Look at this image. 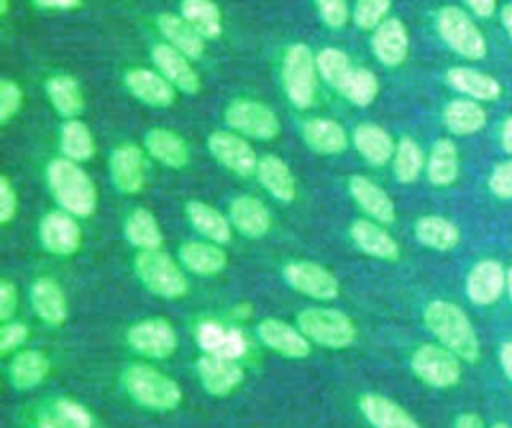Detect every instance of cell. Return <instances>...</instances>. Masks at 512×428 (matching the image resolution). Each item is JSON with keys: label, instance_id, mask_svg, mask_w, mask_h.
I'll list each match as a JSON object with an SVG mask.
<instances>
[{"label": "cell", "instance_id": "obj_1", "mask_svg": "<svg viewBox=\"0 0 512 428\" xmlns=\"http://www.w3.org/2000/svg\"><path fill=\"white\" fill-rule=\"evenodd\" d=\"M46 186L58 208L76 218H88L96 212L98 190L82 164L64 156L52 158L46 166Z\"/></svg>", "mask_w": 512, "mask_h": 428}, {"label": "cell", "instance_id": "obj_2", "mask_svg": "<svg viewBox=\"0 0 512 428\" xmlns=\"http://www.w3.org/2000/svg\"><path fill=\"white\" fill-rule=\"evenodd\" d=\"M424 324L438 344L452 350L464 362H478L480 342L468 314L454 302L432 300L422 312Z\"/></svg>", "mask_w": 512, "mask_h": 428}, {"label": "cell", "instance_id": "obj_3", "mask_svg": "<svg viewBox=\"0 0 512 428\" xmlns=\"http://www.w3.org/2000/svg\"><path fill=\"white\" fill-rule=\"evenodd\" d=\"M124 392L142 408L152 412H172L182 402L180 384L148 362H132L120 376Z\"/></svg>", "mask_w": 512, "mask_h": 428}, {"label": "cell", "instance_id": "obj_4", "mask_svg": "<svg viewBox=\"0 0 512 428\" xmlns=\"http://www.w3.org/2000/svg\"><path fill=\"white\" fill-rule=\"evenodd\" d=\"M134 274L150 294L162 300H180L190 290L186 270L162 248L138 252L134 256Z\"/></svg>", "mask_w": 512, "mask_h": 428}, {"label": "cell", "instance_id": "obj_5", "mask_svg": "<svg viewBox=\"0 0 512 428\" xmlns=\"http://www.w3.org/2000/svg\"><path fill=\"white\" fill-rule=\"evenodd\" d=\"M316 54L302 42L290 44L280 62V84L288 102L298 110H308L318 94Z\"/></svg>", "mask_w": 512, "mask_h": 428}, {"label": "cell", "instance_id": "obj_6", "mask_svg": "<svg viewBox=\"0 0 512 428\" xmlns=\"http://www.w3.org/2000/svg\"><path fill=\"white\" fill-rule=\"evenodd\" d=\"M296 326L312 344L328 350H346L358 338L354 320L346 312L328 306H308L300 310L296 314Z\"/></svg>", "mask_w": 512, "mask_h": 428}, {"label": "cell", "instance_id": "obj_7", "mask_svg": "<svg viewBox=\"0 0 512 428\" xmlns=\"http://www.w3.org/2000/svg\"><path fill=\"white\" fill-rule=\"evenodd\" d=\"M224 122L240 136L258 142L274 140L282 128L278 114L266 102L244 96L234 98L226 104Z\"/></svg>", "mask_w": 512, "mask_h": 428}, {"label": "cell", "instance_id": "obj_8", "mask_svg": "<svg viewBox=\"0 0 512 428\" xmlns=\"http://www.w3.org/2000/svg\"><path fill=\"white\" fill-rule=\"evenodd\" d=\"M436 30L444 44L466 60L486 56V40L474 20L458 6H442L436 14Z\"/></svg>", "mask_w": 512, "mask_h": 428}, {"label": "cell", "instance_id": "obj_9", "mask_svg": "<svg viewBox=\"0 0 512 428\" xmlns=\"http://www.w3.org/2000/svg\"><path fill=\"white\" fill-rule=\"evenodd\" d=\"M412 374L432 388H452L460 382V358L442 344H420L410 356Z\"/></svg>", "mask_w": 512, "mask_h": 428}, {"label": "cell", "instance_id": "obj_10", "mask_svg": "<svg viewBox=\"0 0 512 428\" xmlns=\"http://www.w3.org/2000/svg\"><path fill=\"white\" fill-rule=\"evenodd\" d=\"M126 344L148 360H166L178 350V334L170 320L152 316L134 322L126 330Z\"/></svg>", "mask_w": 512, "mask_h": 428}, {"label": "cell", "instance_id": "obj_11", "mask_svg": "<svg viewBox=\"0 0 512 428\" xmlns=\"http://www.w3.org/2000/svg\"><path fill=\"white\" fill-rule=\"evenodd\" d=\"M206 148L210 156L234 176L250 178L256 174V166L260 158L256 156V150L250 144V140L240 136L238 132L230 128L214 130L206 138Z\"/></svg>", "mask_w": 512, "mask_h": 428}, {"label": "cell", "instance_id": "obj_12", "mask_svg": "<svg viewBox=\"0 0 512 428\" xmlns=\"http://www.w3.org/2000/svg\"><path fill=\"white\" fill-rule=\"evenodd\" d=\"M284 282L298 294L316 302H330L340 294L338 278L312 260H290L282 268Z\"/></svg>", "mask_w": 512, "mask_h": 428}, {"label": "cell", "instance_id": "obj_13", "mask_svg": "<svg viewBox=\"0 0 512 428\" xmlns=\"http://www.w3.org/2000/svg\"><path fill=\"white\" fill-rule=\"evenodd\" d=\"M112 186L124 196H136L146 186V150L134 142L118 144L108 156Z\"/></svg>", "mask_w": 512, "mask_h": 428}, {"label": "cell", "instance_id": "obj_14", "mask_svg": "<svg viewBox=\"0 0 512 428\" xmlns=\"http://www.w3.org/2000/svg\"><path fill=\"white\" fill-rule=\"evenodd\" d=\"M38 240L42 248L56 258L74 256L82 246L78 218L62 208L46 212L38 222Z\"/></svg>", "mask_w": 512, "mask_h": 428}, {"label": "cell", "instance_id": "obj_15", "mask_svg": "<svg viewBox=\"0 0 512 428\" xmlns=\"http://www.w3.org/2000/svg\"><path fill=\"white\" fill-rule=\"evenodd\" d=\"M256 336L274 354L290 360L308 358L312 352V342L294 324L280 318H262L256 324Z\"/></svg>", "mask_w": 512, "mask_h": 428}, {"label": "cell", "instance_id": "obj_16", "mask_svg": "<svg viewBox=\"0 0 512 428\" xmlns=\"http://www.w3.org/2000/svg\"><path fill=\"white\" fill-rule=\"evenodd\" d=\"M150 60L154 64V68L182 94L194 96L200 92L202 88V80L196 72V68L192 66L194 60H190L188 56H184L182 52H178L176 48H172L166 42H158L152 46L150 50Z\"/></svg>", "mask_w": 512, "mask_h": 428}, {"label": "cell", "instance_id": "obj_17", "mask_svg": "<svg viewBox=\"0 0 512 428\" xmlns=\"http://www.w3.org/2000/svg\"><path fill=\"white\" fill-rule=\"evenodd\" d=\"M196 374L204 392L214 398L230 396L244 382L240 360L214 354H202L196 360Z\"/></svg>", "mask_w": 512, "mask_h": 428}, {"label": "cell", "instance_id": "obj_18", "mask_svg": "<svg viewBox=\"0 0 512 428\" xmlns=\"http://www.w3.org/2000/svg\"><path fill=\"white\" fill-rule=\"evenodd\" d=\"M124 86L132 98L150 108H168L176 100V88L156 70L134 66L124 74Z\"/></svg>", "mask_w": 512, "mask_h": 428}, {"label": "cell", "instance_id": "obj_19", "mask_svg": "<svg viewBox=\"0 0 512 428\" xmlns=\"http://www.w3.org/2000/svg\"><path fill=\"white\" fill-rule=\"evenodd\" d=\"M348 194L354 204L366 214V218L376 220L384 226L394 224L396 204L390 194L372 178L364 174H354L348 178Z\"/></svg>", "mask_w": 512, "mask_h": 428}, {"label": "cell", "instance_id": "obj_20", "mask_svg": "<svg viewBox=\"0 0 512 428\" xmlns=\"http://www.w3.org/2000/svg\"><path fill=\"white\" fill-rule=\"evenodd\" d=\"M196 344L202 354H214L224 358L242 360L248 352V340L242 330L224 326L218 320H202L196 326Z\"/></svg>", "mask_w": 512, "mask_h": 428}, {"label": "cell", "instance_id": "obj_21", "mask_svg": "<svg viewBox=\"0 0 512 428\" xmlns=\"http://www.w3.org/2000/svg\"><path fill=\"white\" fill-rule=\"evenodd\" d=\"M228 218L234 232L248 240H260L272 228V214L268 206L252 194L232 198L228 204Z\"/></svg>", "mask_w": 512, "mask_h": 428}, {"label": "cell", "instance_id": "obj_22", "mask_svg": "<svg viewBox=\"0 0 512 428\" xmlns=\"http://www.w3.org/2000/svg\"><path fill=\"white\" fill-rule=\"evenodd\" d=\"M354 246L376 260L396 262L400 258V246L384 224L370 218H356L348 228Z\"/></svg>", "mask_w": 512, "mask_h": 428}, {"label": "cell", "instance_id": "obj_23", "mask_svg": "<svg viewBox=\"0 0 512 428\" xmlns=\"http://www.w3.org/2000/svg\"><path fill=\"white\" fill-rule=\"evenodd\" d=\"M370 48L374 58L386 68H398L404 64L410 48V38L400 18L388 16L378 28L372 30Z\"/></svg>", "mask_w": 512, "mask_h": 428}, {"label": "cell", "instance_id": "obj_24", "mask_svg": "<svg viewBox=\"0 0 512 428\" xmlns=\"http://www.w3.org/2000/svg\"><path fill=\"white\" fill-rule=\"evenodd\" d=\"M30 306L34 314L48 326H62L68 318V298L60 282L52 276H38L30 284Z\"/></svg>", "mask_w": 512, "mask_h": 428}, {"label": "cell", "instance_id": "obj_25", "mask_svg": "<svg viewBox=\"0 0 512 428\" xmlns=\"http://www.w3.org/2000/svg\"><path fill=\"white\" fill-rule=\"evenodd\" d=\"M302 142L320 156H338L350 146V136L346 128L332 118L312 116L304 120L300 128Z\"/></svg>", "mask_w": 512, "mask_h": 428}, {"label": "cell", "instance_id": "obj_26", "mask_svg": "<svg viewBox=\"0 0 512 428\" xmlns=\"http://www.w3.org/2000/svg\"><path fill=\"white\" fill-rule=\"evenodd\" d=\"M178 262L194 276H216L228 266V254L222 244L210 240H188L178 248Z\"/></svg>", "mask_w": 512, "mask_h": 428}, {"label": "cell", "instance_id": "obj_27", "mask_svg": "<svg viewBox=\"0 0 512 428\" xmlns=\"http://www.w3.org/2000/svg\"><path fill=\"white\" fill-rule=\"evenodd\" d=\"M504 284H508V274H504L502 264L490 258L480 260L466 276V296L476 306H488L500 298Z\"/></svg>", "mask_w": 512, "mask_h": 428}, {"label": "cell", "instance_id": "obj_28", "mask_svg": "<svg viewBox=\"0 0 512 428\" xmlns=\"http://www.w3.org/2000/svg\"><path fill=\"white\" fill-rule=\"evenodd\" d=\"M144 150L150 158H154L158 164L172 168V170H180L184 166H188L190 162V146L184 140V136H180L178 132L164 128V126H154L144 134Z\"/></svg>", "mask_w": 512, "mask_h": 428}, {"label": "cell", "instance_id": "obj_29", "mask_svg": "<svg viewBox=\"0 0 512 428\" xmlns=\"http://www.w3.org/2000/svg\"><path fill=\"white\" fill-rule=\"evenodd\" d=\"M352 146L360 154V158L370 164V166H386L392 162L394 150H396V140L392 134L382 128L376 122H360L352 130Z\"/></svg>", "mask_w": 512, "mask_h": 428}, {"label": "cell", "instance_id": "obj_30", "mask_svg": "<svg viewBox=\"0 0 512 428\" xmlns=\"http://www.w3.org/2000/svg\"><path fill=\"white\" fill-rule=\"evenodd\" d=\"M358 408L372 428H420L406 408L378 392L362 394L358 398Z\"/></svg>", "mask_w": 512, "mask_h": 428}, {"label": "cell", "instance_id": "obj_31", "mask_svg": "<svg viewBox=\"0 0 512 428\" xmlns=\"http://www.w3.org/2000/svg\"><path fill=\"white\" fill-rule=\"evenodd\" d=\"M50 356L38 348H22L12 354L8 364V380L14 390H32L50 374Z\"/></svg>", "mask_w": 512, "mask_h": 428}, {"label": "cell", "instance_id": "obj_32", "mask_svg": "<svg viewBox=\"0 0 512 428\" xmlns=\"http://www.w3.org/2000/svg\"><path fill=\"white\" fill-rule=\"evenodd\" d=\"M188 224L204 238L216 244H228L232 240V224L228 214L204 200H188L184 206Z\"/></svg>", "mask_w": 512, "mask_h": 428}, {"label": "cell", "instance_id": "obj_33", "mask_svg": "<svg viewBox=\"0 0 512 428\" xmlns=\"http://www.w3.org/2000/svg\"><path fill=\"white\" fill-rule=\"evenodd\" d=\"M256 180L278 202L290 204L296 198L298 186L292 168L276 154H266L258 160Z\"/></svg>", "mask_w": 512, "mask_h": 428}, {"label": "cell", "instance_id": "obj_34", "mask_svg": "<svg viewBox=\"0 0 512 428\" xmlns=\"http://www.w3.org/2000/svg\"><path fill=\"white\" fill-rule=\"evenodd\" d=\"M156 28L162 34L164 42L188 56L190 60H198L204 54L206 40L182 18L172 12H164L156 18Z\"/></svg>", "mask_w": 512, "mask_h": 428}, {"label": "cell", "instance_id": "obj_35", "mask_svg": "<svg viewBox=\"0 0 512 428\" xmlns=\"http://www.w3.org/2000/svg\"><path fill=\"white\" fill-rule=\"evenodd\" d=\"M46 98L54 112L64 118H78L84 110V92L72 74H52L44 84Z\"/></svg>", "mask_w": 512, "mask_h": 428}, {"label": "cell", "instance_id": "obj_36", "mask_svg": "<svg viewBox=\"0 0 512 428\" xmlns=\"http://www.w3.org/2000/svg\"><path fill=\"white\" fill-rule=\"evenodd\" d=\"M124 238L130 246H134L138 252L142 250H160L164 244V234L160 228L158 218L154 212H150L144 206L134 208L122 226Z\"/></svg>", "mask_w": 512, "mask_h": 428}, {"label": "cell", "instance_id": "obj_37", "mask_svg": "<svg viewBox=\"0 0 512 428\" xmlns=\"http://www.w3.org/2000/svg\"><path fill=\"white\" fill-rule=\"evenodd\" d=\"M460 172L458 148L450 138H438L426 156V178L432 186L446 188L456 182Z\"/></svg>", "mask_w": 512, "mask_h": 428}, {"label": "cell", "instance_id": "obj_38", "mask_svg": "<svg viewBox=\"0 0 512 428\" xmlns=\"http://www.w3.org/2000/svg\"><path fill=\"white\" fill-rule=\"evenodd\" d=\"M446 84L472 100H496L502 92L496 78L468 66H454L446 70Z\"/></svg>", "mask_w": 512, "mask_h": 428}, {"label": "cell", "instance_id": "obj_39", "mask_svg": "<svg viewBox=\"0 0 512 428\" xmlns=\"http://www.w3.org/2000/svg\"><path fill=\"white\" fill-rule=\"evenodd\" d=\"M58 150L60 156L78 164L92 160L96 154V140L88 124L80 118L64 120L58 130Z\"/></svg>", "mask_w": 512, "mask_h": 428}, {"label": "cell", "instance_id": "obj_40", "mask_svg": "<svg viewBox=\"0 0 512 428\" xmlns=\"http://www.w3.org/2000/svg\"><path fill=\"white\" fill-rule=\"evenodd\" d=\"M414 238L430 250L448 252L460 244V230L444 216L426 214L414 222Z\"/></svg>", "mask_w": 512, "mask_h": 428}, {"label": "cell", "instance_id": "obj_41", "mask_svg": "<svg viewBox=\"0 0 512 428\" xmlns=\"http://www.w3.org/2000/svg\"><path fill=\"white\" fill-rule=\"evenodd\" d=\"M442 122L456 136H470L484 128L486 110L472 98H454L442 110Z\"/></svg>", "mask_w": 512, "mask_h": 428}, {"label": "cell", "instance_id": "obj_42", "mask_svg": "<svg viewBox=\"0 0 512 428\" xmlns=\"http://www.w3.org/2000/svg\"><path fill=\"white\" fill-rule=\"evenodd\" d=\"M180 16L204 40H216L222 34V12L214 0H182Z\"/></svg>", "mask_w": 512, "mask_h": 428}, {"label": "cell", "instance_id": "obj_43", "mask_svg": "<svg viewBox=\"0 0 512 428\" xmlns=\"http://www.w3.org/2000/svg\"><path fill=\"white\" fill-rule=\"evenodd\" d=\"M426 170V156L420 144L410 138L402 136L396 142V150L392 156V172L396 182L400 184H412L420 178V174Z\"/></svg>", "mask_w": 512, "mask_h": 428}, {"label": "cell", "instance_id": "obj_44", "mask_svg": "<svg viewBox=\"0 0 512 428\" xmlns=\"http://www.w3.org/2000/svg\"><path fill=\"white\" fill-rule=\"evenodd\" d=\"M378 92H380L378 76L372 70L362 68V66H354V70L350 72V76L338 90V94L344 100H348L350 104H354L358 108L370 106L376 100Z\"/></svg>", "mask_w": 512, "mask_h": 428}, {"label": "cell", "instance_id": "obj_45", "mask_svg": "<svg viewBox=\"0 0 512 428\" xmlns=\"http://www.w3.org/2000/svg\"><path fill=\"white\" fill-rule=\"evenodd\" d=\"M316 68L320 74V80H324L328 86H332L336 92L342 88L350 72L354 70V64L350 56L334 46H326L320 52H316Z\"/></svg>", "mask_w": 512, "mask_h": 428}, {"label": "cell", "instance_id": "obj_46", "mask_svg": "<svg viewBox=\"0 0 512 428\" xmlns=\"http://www.w3.org/2000/svg\"><path fill=\"white\" fill-rule=\"evenodd\" d=\"M392 0H356L352 8V22L360 30H374L378 28L390 12Z\"/></svg>", "mask_w": 512, "mask_h": 428}, {"label": "cell", "instance_id": "obj_47", "mask_svg": "<svg viewBox=\"0 0 512 428\" xmlns=\"http://www.w3.org/2000/svg\"><path fill=\"white\" fill-rule=\"evenodd\" d=\"M24 102V92L20 84L12 78L0 80V124L6 126L14 116H18Z\"/></svg>", "mask_w": 512, "mask_h": 428}, {"label": "cell", "instance_id": "obj_48", "mask_svg": "<svg viewBox=\"0 0 512 428\" xmlns=\"http://www.w3.org/2000/svg\"><path fill=\"white\" fill-rule=\"evenodd\" d=\"M30 338V328L20 322V320H8V322H2L0 326V356L6 358V356H12L16 354L18 350H22V346L28 342Z\"/></svg>", "mask_w": 512, "mask_h": 428}, {"label": "cell", "instance_id": "obj_49", "mask_svg": "<svg viewBox=\"0 0 512 428\" xmlns=\"http://www.w3.org/2000/svg\"><path fill=\"white\" fill-rule=\"evenodd\" d=\"M50 410L62 416L64 420H68L70 424H74L76 428H94V418L90 410L72 398H64V396L54 398L50 402Z\"/></svg>", "mask_w": 512, "mask_h": 428}, {"label": "cell", "instance_id": "obj_50", "mask_svg": "<svg viewBox=\"0 0 512 428\" xmlns=\"http://www.w3.org/2000/svg\"><path fill=\"white\" fill-rule=\"evenodd\" d=\"M314 6L320 20L332 30L344 28L352 16L348 0H314Z\"/></svg>", "mask_w": 512, "mask_h": 428}, {"label": "cell", "instance_id": "obj_51", "mask_svg": "<svg viewBox=\"0 0 512 428\" xmlns=\"http://www.w3.org/2000/svg\"><path fill=\"white\" fill-rule=\"evenodd\" d=\"M18 192L12 180L2 174L0 176V224H10L18 214Z\"/></svg>", "mask_w": 512, "mask_h": 428}, {"label": "cell", "instance_id": "obj_52", "mask_svg": "<svg viewBox=\"0 0 512 428\" xmlns=\"http://www.w3.org/2000/svg\"><path fill=\"white\" fill-rule=\"evenodd\" d=\"M488 188L496 198L510 200L512 198V160L500 162L488 180Z\"/></svg>", "mask_w": 512, "mask_h": 428}, {"label": "cell", "instance_id": "obj_53", "mask_svg": "<svg viewBox=\"0 0 512 428\" xmlns=\"http://www.w3.org/2000/svg\"><path fill=\"white\" fill-rule=\"evenodd\" d=\"M18 288L12 280L2 278L0 280V320L8 322L14 318L16 310H18Z\"/></svg>", "mask_w": 512, "mask_h": 428}, {"label": "cell", "instance_id": "obj_54", "mask_svg": "<svg viewBox=\"0 0 512 428\" xmlns=\"http://www.w3.org/2000/svg\"><path fill=\"white\" fill-rule=\"evenodd\" d=\"M32 4L42 10H74L82 0H32Z\"/></svg>", "mask_w": 512, "mask_h": 428}, {"label": "cell", "instance_id": "obj_55", "mask_svg": "<svg viewBox=\"0 0 512 428\" xmlns=\"http://www.w3.org/2000/svg\"><path fill=\"white\" fill-rule=\"evenodd\" d=\"M38 428H76L74 424H70L68 420H64L62 416H58L56 412H52L50 408L38 418Z\"/></svg>", "mask_w": 512, "mask_h": 428}, {"label": "cell", "instance_id": "obj_56", "mask_svg": "<svg viewBox=\"0 0 512 428\" xmlns=\"http://www.w3.org/2000/svg\"><path fill=\"white\" fill-rule=\"evenodd\" d=\"M228 316H230L232 320L246 322V320H250V318L254 316V306H252V302H248V300H240V302H236V304L230 306Z\"/></svg>", "mask_w": 512, "mask_h": 428}, {"label": "cell", "instance_id": "obj_57", "mask_svg": "<svg viewBox=\"0 0 512 428\" xmlns=\"http://www.w3.org/2000/svg\"><path fill=\"white\" fill-rule=\"evenodd\" d=\"M466 4L472 8V12L480 18H488L492 16V12L496 10V0H466Z\"/></svg>", "mask_w": 512, "mask_h": 428}, {"label": "cell", "instance_id": "obj_58", "mask_svg": "<svg viewBox=\"0 0 512 428\" xmlns=\"http://www.w3.org/2000/svg\"><path fill=\"white\" fill-rule=\"evenodd\" d=\"M454 428H486V424H484V420H482L478 414H474V412H464V414H460V416L456 418Z\"/></svg>", "mask_w": 512, "mask_h": 428}, {"label": "cell", "instance_id": "obj_59", "mask_svg": "<svg viewBox=\"0 0 512 428\" xmlns=\"http://www.w3.org/2000/svg\"><path fill=\"white\" fill-rule=\"evenodd\" d=\"M500 364H502L504 374L512 382V340L502 344V348H500Z\"/></svg>", "mask_w": 512, "mask_h": 428}, {"label": "cell", "instance_id": "obj_60", "mask_svg": "<svg viewBox=\"0 0 512 428\" xmlns=\"http://www.w3.org/2000/svg\"><path fill=\"white\" fill-rule=\"evenodd\" d=\"M500 146L504 152L512 154V116H508L500 130Z\"/></svg>", "mask_w": 512, "mask_h": 428}, {"label": "cell", "instance_id": "obj_61", "mask_svg": "<svg viewBox=\"0 0 512 428\" xmlns=\"http://www.w3.org/2000/svg\"><path fill=\"white\" fill-rule=\"evenodd\" d=\"M500 20H502V26H504V30L508 32V36L512 40V2L504 4V8L500 10Z\"/></svg>", "mask_w": 512, "mask_h": 428}, {"label": "cell", "instance_id": "obj_62", "mask_svg": "<svg viewBox=\"0 0 512 428\" xmlns=\"http://www.w3.org/2000/svg\"><path fill=\"white\" fill-rule=\"evenodd\" d=\"M10 12V0H0V16H6Z\"/></svg>", "mask_w": 512, "mask_h": 428}, {"label": "cell", "instance_id": "obj_63", "mask_svg": "<svg viewBox=\"0 0 512 428\" xmlns=\"http://www.w3.org/2000/svg\"><path fill=\"white\" fill-rule=\"evenodd\" d=\"M508 292H510V298H512V268L508 272Z\"/></svg>", "mask_w": 512, "mask_h": 428}, {"label": "cell", "instance_id": "obj_64", "mask_svg": "<svg viewBox=\"0 0 512 428\" xmlns=\"http://www.w3.org/2000/svg\"><path fill=\"white\" fill-rule=\"evenodd\" d=\"M492 428H510V426L504 422H496V424H492Z\"/></svg>", "mask_w": 512, "mask_h": 428}]
</instances>
